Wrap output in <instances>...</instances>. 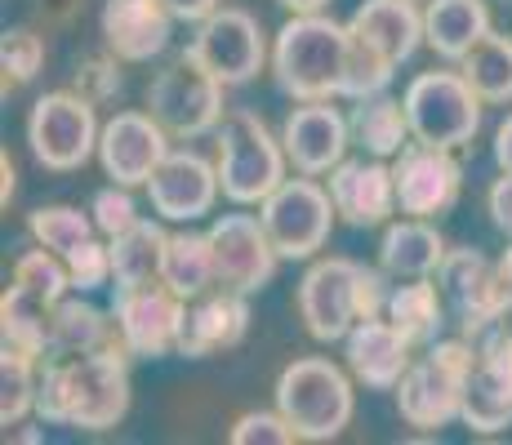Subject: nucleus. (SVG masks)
Masks as SVG:
<instances>
[{
  "instance_id": "obj_1",
  "label": "nucleus",
  "mask_w": 512,
  "mask_h": 445,
  "mask_svg": "<svg viewBox=\"0 0 512 445\" xmlns=\"http://www.w3.org/2000/svg\"><path fill=\"white\" fill-rule=\"evenodd\" d=\"M36 414L54 428L112 432L130 414L125 343H107L81 356H49L36 392Z\"/></svg>"
},
{
  "instance_id": "obj_2",
  "label": "nucleus",
  "mask_w": 512,
  "mask_h": 445,
  "mask_svg": "<svg viewBox=\"0 0 512 445\" xmlns=\"http://www.w3.org/2000/svg\"><path fill=\"white\" fill-rule=\"evenodd\" d=\"M348 58V23L321 14H290V23L272 41V76L277 89L294 103H330L343 85Z\"/></svg>"
},
{
  "instance_id": "obj_3",
  "label": "nucleus",
  "mask_w": 512,
  "mask_h": 445,
  "mask_svg": "<svg viewBox=\"0 0 512 445\" xmlns=\"http://www.w3.org/2000/svg\"><path fill=\"white\" fill-rule=\"evenodd\" d=\"M477 361L472 339H437L410 361V370L397 383V414L419 432H437L446 423L464 419L468 374Z\"/></svg>"
},
{
  "instance_id": "obj_4",
  "label": "nucleus",
  "mask_w": 512,
  "mask_h": 445,
  "mask_svg": "<svg viewBox=\"0 0 512 445\" xmlns=\"http://www.w3.org/2000/svg\"><path fill=\"white\" fill-rule=\"evenodd\" d=\"M348 374L326 356H299L277 374L272 397L299 441H334L352 423L357 397H352Z\"/></svg>"
},
{
  "instance_id": "obj_5",
  "label": "nucleus",
  "mask_w": 512,
  "mask_h": 445,
  "mask_svg": "<svg viewBox=\"0 0 512 445\" xmlns=\"http://www.w3.org/2000/svg\"><path fill=\"white\" fill-rule=\"evenodd\" d=\"M214 138H219V183L232 205H241V210L245 205H263L285 183L290 156H285L281 138L254 112L232 107L219 121Z\"/></svg>"
},
{
  "instance_id": "obj_6",
  "label": "nucleus",
  "mask_w": 512,
  "mask_h": 445,
  "mask_svg": "<svg viewBox=\"0 0 512 445\" xmlns=\"http://www.w3.org/2000/svg\"><path fill=\"white\" fill-rule=\"evenodd\" d=\"M401 103H406L415 143L459 152V147H468L472 138H477L481 103H486V98L468 85L464 72H423L406 85Z\"/></svg>"
},
{
  "instance_id": "obj_7",
  "label": "nucleus",
  "mask_w": 512,
  "mask_h": 445,
  "mask_svg": "<svg viewBox=\"0 0 512 445\" xmlns=\"http://www.w3.org/2000/svg\"><path fill=\"white\" fill-rule=\"evenodd\" d=\"M98 125L94 103L81 98L76 89H54V94L36 98L27 112V147H32L36 165L49 174H72L98 152Z\"/></svg>"
},
{
  "instance_id": "obj_8",
  "label": "nucleus",
  "mask_w": 512,
  "mask_h": 445,
  "mask_svg": "<svg viewBox=\"0 0 512 445\" xmlns=\"http://www.w3.org/2000/svg\"><path fill=\"white\" fill-rule=\"evenodd\" d=\"M223 85L214 72H205L192 54H183L179 63H170L165 72H156V81L147 85V112L170 130V138H205L219 130V121L228 116L223 107Z\"/></svg>"
},
{
  "instance_id": "obj_9",
  "label": "nucleus",
  "mask_w": 512,
  "mask_h": 445,
  "mask_svg": "<svg viewBox=\"0 0 512 445\" xmlns=\"http://www.w3.org/2000/svg\"><path fill=\"white\" fill-rule=\"evenodd\" d=\"M437 290L464 339H477L486 325H495L504 312H512V290L499 263H490L472 245H450L446 250V259L437 267Z\"/></svg>"
},
{
  "instance_id": "obj_10",
  "label": "nucleus",
  "mask_w": 512,
  "mask_h": 445,
  "mask_svg": "<svg viewBox=\"0 0 512 445\" xmlns=\"http://www.w3.org/2000/svg\"><path fill=\"white\" fill-rule=\"evenodd\" d=\"M334 214L339 210L330 201V187H321L312 174L285 178L277 192L259 205V219L268 227L281 259H312L317 250H326Z\"/></svg>"
},
{
  "instance_id": "obj_11",
  "label": "nucleus",
  "mask_w": 512,
  "mask_h": 445,
  "mask_svg": "<svg viewBox=\"0 0 512 445\" xmlns=\"http://www.w3.org/2000/svg\"><path fill=\"white\" fill-rule=\"evenodd\" d=\"M112 316H116V334H121L125 352L161 361V356L179 352L183 339V316L187 299L174 294L165 281H147V285H112Z\"/></svg>"
},
{
  "instance_id": "obj_12",
  "label": "nucleus",
  "mask_w": 512,
  "mask_h": 445,
  "mask_svg": "<svg viewBox=\"0 0 512 445\" xmlns=\"http://www.w3.org/2000/svg\"><path fill=\"white\" fill-rule=\"evenodd\" d=\"M472 348H477V361L464 392V423L481 437H495L512 428V312L486 325L472 339Z\"/></svg>"
},
{
  "instance_id": "obj_13",
  "label": "nucleus",
  "mask_w": 512,
  "mask_h": 445,
  "mask_svg": "<svg viewBox=\"0 0 512 445\" xmlns=\"http://www.w3.org/2000/svg\"><path fill=\"white\" fill-rule=\"evenodd\" d=\"M187 54L214 72L223 85H250L254 76L268 63V41H263V27L250 9L219 5L205 23H196V36L187 41Z\"/></svg>"
},
{
  "instance_id": "obj_14",
  "label": "nucleus",
  "mask_w": 512,
  "mask_h": 445,
  "mask_svg": "<svg viewBox=\"0 0 512 445\" xmlns=\"http://www.w3.org/2000/svg\"><path fill=\"white\" fill-rule=\"evenodd\" d=\"M299 321L317 343H343L361 321V263L330 254L317 259L299 281Z\"/></svg>"
},
{
  "instance_id": "obj_15",
  "label": "nucleus",
  "mask_w": 512,
  "mask_h": 445,
  "mask_svg": "<svg viewBox=\"0 0 512 445\" xmlns=\"http://www.w3.org/2000/svg\"><path fill=\"white\" fill-rule=\"evenodd\" d=\"M392 178H397V210L410 219H441L446 210H455L459 187H464L455 152L415 143V138L392 156Z\"/></svg>"
},
{
  "instance_id": "obj_16",
  "label": "nucleus",
  "mask_w": 512,
  "mask_h": 445,
  "mask_svg": "<svg viewBox=\"0 0 512 445\" xmlns=\"http://www.w3.org/2000/svg\"><path fill=\"white\" fill-rule=\"evenodd\" d=\"M210 245H214V267H219V285L241 294H259L277 276V245H272L268 227L254 214H219L210 223Z\"/></svg>"
},
{
  "instance_id": "obj_17",
  "label": "nucleus",
  "mask_w": 512,
  "mask_h": 445,
  "mask_svg": "<svg viewBox=\"0 0 512 445\" xmlns=\"http://www.w3.org/2000/svg\"><path fill=\"white\" fill-rule=\"evenodd\" d=\"M223 183H219V161H205L201 152L183 147L161 161V170L147 178V201L152 214L165 223H196L214 210Z\"/></svg>"
},
{
  "instance_id": "obj_18",
  "label": "nucleus",
  "mask_w": 512,
  "mask_h": 445,
  "mask_svg": "<svg viewBox=\"0 0 512 445\" xmlns=\"http://www.w3.org/2000/svg\"><path fill=\"white\" fill-rule=\"evenodd\" d=\"M170 156V130L152 112H116L98 134V165L112 183L147 187Z\"/></svg>"
},
{
  "instance_id": "obj_19",
  "label": "nucleus",
  "mask_w": 512,
  "mask_h": 445,
  "mask_svg": "<svg viewBox=\"0 0 512 445\" xmlns=\"http://www.w3.org/2000/svg\"><path fill=\"white\" fill-rule=\"evenodd\" d=\"M326 178L334 210L348 227H383L397 214V178L379 156H357V161L343 156Z\"/></svg>"
},
{
  "instance_id": "obj_20",
  "label": "nucleus",
  "mask_w": 512,
  "mask_h": 445,
  "mask_svg": "<svg viewBox=\"0 0 512 445\" xmlns=\"http://www.w3.org/2000/svg\"><path fill=\"white\" fill-rule=\"evenodd\" d=\"M245 330H250V294L214 285V290L187 299L179 356H187V361H210V356L236 348L245 339Z\"/></svg>"
},
{
  "instance_id": "obj_21",
  "label": "nucleus",
  "mask_w": 512,
  "mask_h": 445,
  "mask_svg": "<svg viewBox=\"0 0 512 445\" xmlns=\"http://www.w3.org/2000/svg\"><path fill=\"white\" fill-rule=\"evenodd\" d=\"M348 143H352L348 116L330 103H299L281 125V147L290 156V165L312 178L330 174L348 156Z\"/></svg>"
},
{
  "instance_id": "obj_22",
  "label": "nucleus",
  "mask_w": 512,
  "mask_h": 445,
  "mask_svg": "<svg viewBox=\"0 0 512 445\" xmlns=\"http://www.w3.org/2000/svg\"><path fill=\"white\" fill-rule=\"evenodd\" d=\"M174 23L179 18L170 14L165 0H103V14H98L103 45L125 63H152L156 54H165Z\"/></svg>"
},
{
  "instance_id": "obj_23",
  "label": "nucleus",
  "mask_w": 512,
  "mask_h": 445,
  "mask_svg": "<svg viewBox=\"0 0 512 445\" xmlns=\"http://www.w3.org/2000/svg\"><path fill=\"white\" fill-rule=\"evenodd\" d=\"M410 348L415 343L388 321V316H366L348 330L343 339V361H348L352 379L366 383L374 392H392L401 383V374L410 370Z\"/></svg>"
},
{
  "instance_id": "obj_24",
  "label": "nucleus",
  "mask_w": 512,
  "mask_h": 445,
  "mask_svg": "<svg viewBox=\"0 0 512 445\" xmlns=\"http://www.w3.org/2000/svg\"><path fill=\"white\" fill-rule=\"evenodd\" d=\"M348 27L366 36L370 45H379L397 67L410 63L419 45H428L423 41V9H415V0H361Z\"/></svg>"
},
{
  "instance_id": "obj_25",
  "label": "nucleus",
  "mask_w": 512,
  "mask_h": 445,
  "mask_svg": "<svg viewBox=\"0 0 512 445\" xmlns=\"http://www.w3.org/2000/svg\"><path fill=\"white\" fill-rule=\"evenodd\" d=\"M495 32L490 27L486 0H428L423 5V41L446 63H464L472 45L486 41Z\"/></svg>"
},
{
  "instance_id": "obj_26",
  "label": "nucleus",
  "mask_w": 512,
  "mask_h": 445,
  "mask_svg": "<svg viewBox=\"0 0 512 445\" xmlns=\"http://www.w3.org/2000/svg\"><path fill=\"white\" fill-rule=\"evenodd\" d=\"M446 236L432 219H401L383 227L379 241V267L392 281H415V276H437L441 259H446Z\"/></svg>"
},
{
  "instance_id": "obj_27",
  "label": "nucleus",
  "mask_w": 512,
  "mask_h": 445,
  "mask_svg": "<svg viewBox=\"0 0 512 445\" xmlns=\"http://www.w3.org/2000/svg\"><path fill=\"white\" fill-rule=\"evenodd\" d=\"M392 325L406 334L415 348H428V343L441 339L446 330L450 312H446V299L437 290V276H415V281H392L388 290V308H383Z\"/></svg>"
},
{
  "instance_id": "obj_28",
  "label": "nucleus",
  "mask_w": 512,
  "mask_h": 445,
  "mask_svg": "<svg viewBox=\"0 0 512 445\" xmlns=\"http://www.w3.org/2000/svg\"><path fill=\"white\" fill-rule=\"evenodd\" d=\"M348 130H352V143H357L366 156H379V161H392V156L415 138L410 134L406 103H401V98H388V94L361 98L348 116Z\"/></svg>"
},
{
  "instance_id": "obj_29",
  "label": "nucleus",
  "mask_w": 512,
  "mask_h": 445,
  "mask_svg": "<svg viewBox=\"0 0 512 445\" xmlns=\"http://www.w3.org/2000/svg\"><path fill=\"white\" fill-rule=\"evenodd\" d=\"M107 343H121L116 334V316L98 312L85 299H58L54 321H49V356H81Z\"/></svg>"
},
{
  "instance_id": "obj_30",
  "label": "nucleus",
  "mask_w": 512,
  "mask_h": 445,
  "mask_svg": "<svg viewBox=\"0 0 512 445\" xmlns=\"http://www.w3.org/2000/svg\"><path fill=\"white\" fill-rule=\"evenodd\" d=\"M161 281L183 299L214 290L219 285V267H214V245L210 232H170L161 259Z\"/></svg>"
},
{
  "instance_id": "obj_31",
  "label": "nucleus",
  "mask_w": 512,
  "mask_h": 445,
  "mask_svg": "<svg viewBox=\"0 0 512 445\" xmlns=\"http://www.w3.org/2000/svg\"><path fill=\"white\" fill-rule=\"evenodd\" d=\"M49 321H54V303L36 299L32 290L9 281L5 299H0V339H5V348L49 361Z\"/></svg>"
},
{
  "instance_id": "obj_32",
  "label": "nucleus",
  "mask_w": 512,
  "mask_h": 445,
  "mask_svg": "<svg viewBox=\"0 0 512 445\" xmlns=\"http://www.w3.org/2000/svg\"><path fill=\"white\" fill-rule=\"evenodd\" d=\"M165 219H139L130 232L112 236V281L116 285H147L161 281V259H165V241L170 232L161 227Z\"/></svg>"
},
{
  "instance_id": "obj_33",
  "label": "nucleus",
  "mask_w": 512,
  "mask_h": 445,
  "mask_svg": "<svg viewBox=\"0 0 512 445\" xmlns=\"http://www.w3.org/2000/svg\"><path fill=\"white\" fill-rule=\"evenodd\" d=\"M468 85L477 89L486 103H512V36L490 32L486 41L472 45V54L459 63Z\"/></svg>"
},
{
  "instance_id": "obj_34",
  "label": "nucleus",
  "mask_w": 512,
  "mask_h": 445,
  "mask_svg": "<svg viewBox=\"0 0 512 445\" xmlns=\"http://www.w3.org/2000/svg\"><path fill=\"white\" fill-rule=\"evenodd\" d=\"M392 76H397V63H392V58L383 54L379 45H370L366 36H357L348 27V58H343L339 98H348V103H361V98L388 94Z\"/></svg>"
},
{
  "instance_id": "obj_35",
  "label": "nucleus",
  "mask_w": 512,
  "mask_h": 445,
  "mask_svg": "<svg viewBox=\"0 0 512 445\" xmlns=\"http://www.w3.org/2000/svg\"><path fill=\"white\" fill-rule=\"evenodd\" d=\"M36 356L5 348L0 352V423L14 428L36 410V392H41V374H36Z\"/></svg>"
},
{
  "instance_id": "obj_36",
  "label": "nucleus",
  "mask_w": 512,
  "mask_h": 445,
  "mask_svg": "<svg viewBox=\"0 0 512 445\" xmlns=\"http://www.w3.org/2000/svg\"><path fill=\"white\" fill-rule=\"evenodd\" d=\"M94 232H98L94 214H81L76 205H41V210L27 214V236H32L36 245H45V250L63 254V259L76 245L90 241Z\"/></svg>"
},
{
  "instance_id": "obj_37",
  "label": "nucleus",
  "mask_w": 512,
  "mask_h": 445,
  "mask_svg": "<svg viewBox=\"0 0 512 445\" xmlns=\"http://www.w3.org/2000/svg\"><path fill=\"white\" fill-rule=\"evenodd\" d=\"M14 285H23V290H32L36 299L45 303H58L72 294V276H67V259L54 250H45V245H36V250L18 254L14 259Z\"/></svg>"
},
{
  "instance_id": "obj_38",
  "label": "nucleus",
  "mask_w": 512,
  "mask_h": 445,
  "mask_svg": "<svg viewBox=\"0 0 512 445\" xmlns=\"http://www.w3.org/2000/svg\"><path fill=\"white\" fill-rule=\"evenodd\" d=\"M0 67H5V94L32 85L45 67V41L32 32V27H14L0 41Z\"/></svg>"
},
{
  "instance_id": "obj_39",
  "label": "nucleus",
  "mask_w": 512,
  "mask_h": 445,
  "mask_svg": "<svg viewBox=\"0 0 512 445\" xmlns=\"http://www.w3.org/2000/svg\"><path fill=\"white\" fill-rule=\"evenodd\" d=\"M121 63H125V58H116L107 45L98 49V54L76 58V67H72V89H76V94H81V98H90L94 107L112 103V98L121 94V85H125Z\"/></svg>"
},
{
  "instance_id": "obj_40",
  "label": "nucleus",
  "mask_w": 512,
  "mask_h": 445,
  "mask_svg": "<svg viewBox=\"0 0 512 445\" xmlns=\"http://www.w3.org/2000/svg\"><path fill=\"white\" fill-rule=\"evenodd\" d=\"M90 214H94V227L107 236V241H112V236H121V232H130V227L143 219L139 205H134V196H130V187H125V183H107V187H98L94 201H90Z\"/></svg>"
},
{
  "instance_id": "obj_41",
  "label": "nucleus",
  "mask_w": 512,
  "mask_h": 445,
  "mask_svg": "<svg viewBox=\"0 0 512 445\" xmlns=\"http://www.w3.org/2000/svg\"><path fill=\"white\" fill-rule=\"evenodd\" d=\"M67 276H72V290L76 294L103 290V285L112 281V245L94 241V236L85 245H76V250L67 254Z\"/></svg>"
},
{
  "instance_id": "obj_42",
  "label": "nucleus",
  "mask_w": 512,
  "mask_h": 445,
  "mask_svg": "<svg viewBox=\"0 0 512 445\" xmlns=\"http://www.w3.org/2000/svg\"><path fill=\"white\" fill-rule=\"evenodd\" d=\"M228 441L232 445H290L299 441L281 410H250L228 428Z\"/></svg>"
},
{
  "instance_id": "obj_43",
  "label": "nucleus",
  "mask_w": 512,
  "mask_h": 445,
  "mask_svg": "<svg viewBox=\"0 0 512 445\" xmlns=\"http://www.w3.org/2000/svg\"><path fill=\"white\" fill-rule=\"evenodd\" d=\"M486 210H490V223L504 236H512V174L495 178V187H490V196H486Z\"/></svg>"
},
{
  "instance_id": "obj_44",
  "label": "nucleus",
  "mask_w": 512,
  "mask_h": 445,
  "mask_svg": "<svg viewBox=\"0 0 512 445\" xmlns=\"http://www.w3.org/2000/svg\"><path fill=\"white\" fill-rule=\"evenodd\" d=\"M81 9H85V0H41V5H36V14H41L49 27H67L76 14H81Z\"/></svg>"
},
{
  "instance_id": "obj_45",
  "label": "nucleus",
  "mask_w": 512,
  "mask_h": 445,
  "mask_svg": "<svg viewBox=\"0 0 512 445\" xmlns=\"http://www.w3.org/2000/svg\"><path fill=\"white\" fill-rule=\"evenodd\" d=\"M165 5H170V14L179 18V23H205L223 0H165Z\"/></svg>"
},
{
  "instance_id": "obj_46",
  "label": "nucleus",
  "mask_w": 512,
  "mask_h": 445,
  "mask_svg": "<svg viewBox=\"0 0 512 445\" xmlns=\"http://www.w3.org/2000/svg\"><path fill=\"white\" fill-rule=\"evenodd\" d=\"M495 165L512 174V116H504V125L495 130Z\"/></svg>"
},
{
  "instance_id": "obj_47",
  "label": "nucleus",
  "mask_w": 512,
  "mask_h": 445,
  "mask_svg": "<svg viewBox=\"0 0 512 445\" xmlns=\"http://www.w3.org/2000/svg\"><path fill=\"white\" fill-rule=\"evenodd\" d=\"M0 174H5V187H0V205H5V210H9V201H14V161H9V152L5 156H0Z\"/></svg>"
},
{
  "instance_id": "obj_48",
  "label": "nucleus",
  "mask_w": 512,
  "mask_h": 445,
  "mask_svg": "<svg viewBox=\"0 0 512 445\" xmlns=\"http://www.w3.org/2000/svg\"><path fill=\"white\" fill-rule=\"evenodd\" d=\"M281 9H290V14H321V9L330 5V0H277Z\"/></svg>"
},
{
  "instance_id": "obj_49",
  "label": "nucleus",
  "mask_w": 512,
  "mask_h": 445,
  "mask_svg": "<svg viewBox=\"0 0 512 445\" xmlns=\"http://www.w3.org/2000/svg\"><path fill=\"white\" fill-rule=\"evenodd\" d=\"M499 272H504V281H508V290H512V236H508V250H504V259H499Z\"/></svg>"
}]
</instances>
